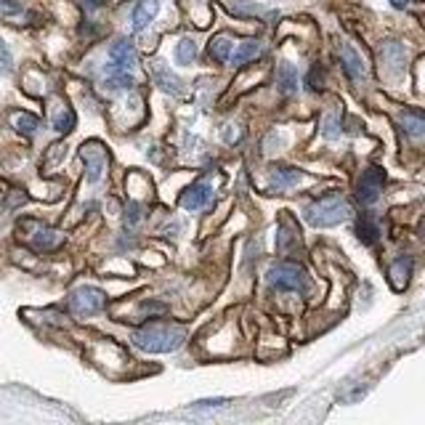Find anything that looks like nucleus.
<instances>
[{"label":"nucleus","mask_w":425,"mask_h":425,"mask_svg":"<svg viewBox=\"0 0 425 425\" xmlns=\"http://www.w3.org/2000/svg\"><path fill=\"white\" fill-rule=\"evenodd\" d=\"M221 404H226L223 399H202V402H197V407H221Z\"/></svg>","instance_id":"30"},{"label":"nucleus","mask_w":425,"mask_h":425,"mask_svg":"<svg viewBox=\"0 0 425 425\" xmlns=\"http://www.w3.org/2000/svg\"><path fill=\"white\" fill-rule=\"evenodd\" d=\"M409 272H412V261H409V255H402V258H396V261H393L391 272H388L393 290H404V287H407Z\"/></svg>","instance_id":"16"},{"label":"nucleus","mask_w":425,"mask_h":425,"mask_svg":"<svg viewBox=\"0 0 425 425\" xmlns=\"http://www.w3.org/2000/svg\"><path fill=\"white\" fill-rule=\"evenodd\" d=\"M213 200V189L210 184H205V181H197V184H191L189 189H184V194H181V207L184 210H200L205 205H210Z\"/></svg>","instance_id":"7"},{"label":"nucleus","mask_w":425,"mask_h":425,"mask_svg":"<svg viewBox=\"0 0 425 425\" xmlns=\"http://www.w3.org/2000/svg\"><path fill=\"white\" fill-rule=\"evenodd\" d=\"M324 136H338V120L335 117H327V122H324Z\"/></svg>","instance_id":"28"},{"label":"nucleus","mask_w":425,"mask_h":425,"mask_svg":"<svg viewBox=\"0 0 425 425\" xmlns=\"http://www.w3.org/2000/svg\"><path fill=\"white\" fill-rule=\"evenodd\" d=\"M409 3H412V0H391V6H393V8H407Z\"/></svg>","instance_id":"31"},{"label":"nucleus","mask_w":425,"mask_h":425,"mask_svg":"<svg viewBox=\"0 0 425 425\" xmlns=\"http://www.w3.org/2000/svg\"><path fill=\"white\" fill-rule=\"evenodd\" d=\"M109 0H83V6L88 8V11H96V8H104Z\"/></svg>","instance_id":"29"},{"label":"nucleus","mask_w":425,"mask_h":425,"mask_svg":"<svg viewBox=\"0 0 425 425\" xmlns=\"http://www.w3.org/2000/svg\"><path fill=\"white\" fill-rule=\"evenodd\" d=\"M30 237H32V245L37 250H56V247L64 242V234H62V232L48 229V226H40V223H35V232Z\"/></svg>","instance_id":"11"},{"label":"nucleus","mask_w":425,"mask_h":425,"mask_svg":"<svg viewBox=\"0 0 425 425\" xmlns=\"http://www.w3.org/2000/svg\"><path fill=\"white\" fill-rule=\"evenodd\" d=\"M160 11V3L157 0H138L136 8H133V30H144Z\"/></svg>","instance_id":"15"},{"label":"nucleus","mask_w":425,"mask_h":425,"mask_svg":"<svg viewBox=\"0 0 425 425\" xmlns=\"http://www.w3.org/2000/svg\"><path fill=\"white\" fill-rule=\"evenodd\" d=\"M276 85H279V91L282 93H295L298 91V72H295V67L292 64H279V72H276Z\"/></svg>","instance_id":"17"},{"label":"nucleus","mask_w":425,"mask_h":425,"mask_svg":"<svg viewBox=\"0 0 425 425\" xmlns=\"http://www.w3.org/2000/svg\"><path fill=\"white\" fill-rule=\"evenodd\" d=\"M207 51H210V56H213L218 64H226V62L234 56V40H232L229 35H216V37L210 40Z\"/></svg>","instance_id":"13"},{"label":"nucleus","mask_w":425,"mask_h":425,"mask_svg":"<svg viewBox=\"0 0 425 425\" xmlns=\"http://www.w3.org/2000/svg\"><path fill=\"white\" fill-rule=\"evenodd\" d=\"M298 247V229L292 226V221H282V229H279V250L287 253V250H295Z\"/></svg>","instance_id":"21"},{"label":"nucleus","mask_w":425,"mask_h":425,"mask_svg":"<svg viewBox=\"0 0 425 425\" xmlns=\"http://www.w3.org/2000/svg\"><path fill=\"white\" fill-rule=\"evenodd\" d=\"M301 181H303V173L298 168H287V165L272 168V173H269V189L272 191H287Z\"/></svg>","instance_id":"8"},{"label":"nucleus","mask_w":425,"mask_h":425,"mask_svg":"<svg viewBox=\"0 0 425 425\" xmlns=\"http://www.w3.org/2000/svg\"><path fill=\"white\" fill-rule=\"evenodd\" d=\"M11 125L17 128L19 133H24V136H35L40 131V117H35L30 112H14L11 115Z\"/></svg>","instance_id":"18"},{"label":"nucleus","mask_w":425,"mask_h":425,"mask_svg":"<svg viewBox=\"0 0 425 425\" xmlns=\"http://www.w3.org/2000/svg\"><path fill=\"white\" fill-rule=\"evenodd\" d=\"M141 221V207L136 202H131L125 207V226H136Z\"/></svg>","instance_id":"24"},{"label":"nucleus","mask_w":425,"mask_h":425,"mask_svg":"<svg viewBox=\"0 0 425 425\" xmlns=\"http://www.w3.org/2000/svg\"><path fill=\"white\" fill-rule=\"evenodd\" d=\"M0 72H11V51L3 40H0Z\"/></svg>","instance_id":"26"},{"label":"nucleus","mask_w":425,"mask_h":425,"mask_svg":"<svg viewBox=\"0 0 425 425\" xmlns=\"http://www.w3.org/2000/svg\"><path fill=\"white\" fill-rule=\"evenodd\" d=\"M152 77H154V83L160 85L165 93H170V96H178V93H181V80H178L162 62H154L152 64Z\"/></svg>","instance_id":"12"},{"label":"nucleus","mask_w":425,"mask_h":425,"mask_svg":"<svg viewBox=\"0 0 425 425\" xmlns=\"http://www.w3.org/2000/svg\"><path fill=\"white\" fill-rule=\"evenodd\" d=\"M104 306H106V295H104L99 287H91V285H83V287L72 290V295H69V308H72L77 317H93V314H99Z\"/></svg>","instance_id":"4"},{"label":"nucleus","mask_w":425,"mask_h":425,"mask_svg":"<svg viewBox=\"0 0 425 425\" xmlns=\"http://www.w3.org/2000/svg\"><path fill=\"white\" fill-rule=\"evenodd\" d=\"M402 128H404V133L409 138H415V141H425V112L423 109H404L402 112Z\"/></svg>","instance_id":"9"},{"label":"nucleus","mask_w":425,"mask_h":425,"mask_svg":"<svg viewBox=\"0 0 425 425\" xmlns=\"http://www.w3.org/2000/svg\"><path fill=\"white\" fill-rule=\"evenodd\" d=\"M184 338H187V330L170 322H152L147 327H141L138 332H133V343L141 351H149V354L176 351L184 343Z\"/></svg>","instance_id":"1"},{"label":"nucleus","mask_w":425,"mask_h":425,"mask_svg":"<svg viewBox=\"0 0 425 425\" xmlns=\"http://www.w3.org/2000/svg\"><path fill=\"white\" fill-rule=\"evenodd\" d=\"M80 157L85 162V170H88V181L91 184H99L104 178V170H106V162H109V154L104 149L99 141H88L80 149Z\"/></svg>","instance_id":"5"},{"label":"nucleus","mask_w":425,"mask_h":425,"mask_svg":"<svg viewBox=\"0 0 425 425\" xmlns=\"http://www.w3.org/2000/svg\"><path fill=\"white\" fill-rule=\"evenodd\" d=\"M19 11H21L19 0H0V14H3V17H14Z\"/></svg>","instance_id":"25"},{"label":"nucleus","mask_w":425,"mask_h":425,"mask_svg":"<svg viewBox=\"0 0 425 425\" xmlns=\"http://www.w3.org/2000/svg\"><path fill=\"white\" fill-rule=\"evenodd\" d=\"M340 62H343V69H346V75L351 77V80H359L361 75H364V64H361V59H359V53L351 48V46H340Z\"/></svg>","instance_id":"14"},{"label":"nucleus","mask_w":425,"mask_h":425,"mask_svg":"<svg viewBox=\"0 0 425 425\" xmlns=\"http://www.w3.org/2000/svg\"><path fill=\"white\" fill-rule=\"evenodd\" d=\"M109 59H112V64L120 69H131L136 64V51H133V43L131 40H115L112 43V48H109Z\"/></svg>","instance_id":"10"},{"label":"nucleus","mask_w":425,"mask_h":425,"mask_svg":"<svg viewBox=\"0 0 425 425\" xmlns=\"http://www.w3.org/2000/svg\"><path fill=\"white\" fill-rule=\"evenodd\" d=\"M303 218L311 226H335V223L348 218V202L338 194H330V197H322L317 202L306 205Z\"/></svg>","instance_id":"2"},{"label":"nucleus","mask_w":425,"mask_h":425,"mask_svg":"<svg viewBox=\"0 0 425 425\" xmlns=\"http://www.w3.org/2000/svg\"><path fill=\"white\" fill-rule=\"evenodd\" d=\"M194 59H197V46H194V40L184 37V40L176 46V62H178V64H191Z\"/></svg>","instance_id":"23"},{"label":"nucleus","mask_w":425,"mask_h":425,"mask_svg":"<svg viewBox=\"0 0 425 425\" xmlns=\"http://www.w3.org/2000/svg\"><path fill=\"white\" fill-rule=\"evenodd\" d=\"M269 285L274 290H285V292H306L308 290V276L306 272L292 263V261H282V263H274L269 274H266Z\"/></svg>","instance_id":"3"},{"label":"nucleus","mask_w":425,"mask_h":425,"mask_svg":"<svg viewBox=\"0 0 425 425\" xmlns=\"http://www.w3.org/2000/svg\"><path fill=\"white\" fill-rule=\"evenodd\" d=\"M386 187V173L380 168H367L357 181V200L361 205H372Z\"/></svg>","instance_id":"6"},{"label":"nucleus","mask_w":425,"mask_h":425,"mask_svg":"<svg viewBox=\"0 0 425 425\" xmlns=\"http://www.w3.org/2000/svg\"><path fill=\"white\" fill-rule=\"evenodd\" d=\"M75 122H77L75 112H72L69 106H64V109H59V115H53V131H59V133H69V131L75 128Z\"/></svg>","instance_id":"22"},{"label":"nucleus","mask_w":425,"mask_h":425,"mask_svg":"<svg viewBox=\"0 0 425 425\" xmlns=\"http://www.w3.org/2000/svg\"><path fill=\"white\" fill-rule=\"evenodd\" d=\"M258 56H261V43H258V40H247V43H242L237 51H234L232 62H234L237 67H245V64H250V62L258 59Z\"/></svg>","instance_id":"19"},{"label":"nucleus","mask_w":425,"mask_h":425,"mask_svg":"<svg viewBox=\"0 0 425 425\" xmlns=\"http://www.w3.org/2000/svg\"><path fill=\"white\" fill-rule=\"evenodd\" d=\"M141 311H144V314H165V303L147 301V303H141Z\"/></svg>","instance_id":"27"},{"label":"nucleus","mask_w":425,"mask_h":425,"mask_svg":"<svg viewBox=\"0 0 425 425\" xmlns=\"http://www.w3.org/2000/svg\"><path fill=\"white\" fill-rule=\"evenodd\" d=\"M357 234H359V239H361L364 245H372L375 239H377V234H380V229H377V221H375L372 216H359Z\"/></svg>","instance_id":"20"}]
</instances>
